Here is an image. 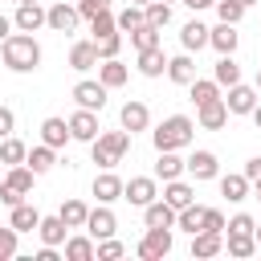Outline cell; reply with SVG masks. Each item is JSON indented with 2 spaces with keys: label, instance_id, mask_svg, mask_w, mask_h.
<instances>
[{
  "label": "cell",
  "instance_id": "obj_5",
  "mask_svg": "<svg viewBox=\"0 0 261 261\" xmlns=\"http://www.w3.org/2000/svg\"><path fill=\"white\" fill-rule=\"evenodd\" d=\"M155 196H159L155 175H135V179H126V184H122V200H126V204H135V208H147Z\"/></svg>",
  "mask_w": 261,
  "mask_h": 261
},
{
  "label": "cell",
  "instance_id": "obj_46",
  "mask_svg": "<svg viewBox=\"0 0 261 261\" xmlns=\"http://www.w3.org/2000/svg\"><path fill=\"white\" fill-rule=\"evenodd\" d=\"M216 16H220L224 24H237V20L245 16V8H241V4H232V0H216Z\"/></svg>",
  "mask_w": 261,
  "mask_h": 261
},
{
  "label": "cell",
  "instance_id": "obj_22",
  "mask_svg": "<svg viewBox=\"0 0 261 261\" xmlns=\"http://www.w3.org/2000/svg\"><path fill=\"white\" fill-rule=\"evenodd\" d=\"M41 143L53 147V151L65 147V143H69V122H65V118H45V122H41Z\"/></svg>",
  "mask_w": 261,
  "mask_h": 261
},
{
  "label": "cell",
  "instance_id": "obj_29",
  "mask_svg": "<svg viewBox=\"0 0 261 261\" xmlns=\"http://www.w3.org/2000/svg\"><path fill=\"white\" fill-rule=\"evenodd\" d=\"M212 82H216V86H237V82H241V65L232 61V53H220V61H216V69H212Z\"/></svg>",
  "mask_w": 261,
  "mask_h": 261
},
{
  "label": "cell",
  "instance_id": "obj_2",
  "mask_svg": "<svg viewBox=\"0 0 261 261\" xmlns=\"http://www.w3.org/2000/svg\"><path fill=\"white\" fill-rule=\"evenodd\" d=\"M192 135H196V122H192L188 114H171V118H163V122L151 130L155 151H179V147L192 143Z\"/></svg>",
  "mask_w": 261,
  "mask_h": 261
},
{
  "label": "cell",
  "instance_id": "obj_53",
  "mask_svg": "<svg viewBox=\"0 0 261 261\" xmlns=\"http://www.w3.org/2000/svg\"><path fill=\"white\" fill-rule=\"evenodd\" d=\"M184 4H188V8H196V12H200V8H208V4H216V0H184Z\"/></svg>",
  "mask_w": 261,
  "mask_h": 261
},
{
  "label": "cell",
  "instance_id": "obj_61",
  "mask_svg": "<svg viewBox=\"0 0 261 261\" xmlns=\"http://www.w3.org/2000/svg\"><path fill=\"white\" fill-rule=\"evenodd\" d=\"M163 4H171V0H163Z\"/></svg>",
  "mask_w": 261,
  "mask_h": 261
},
{
  "label": "cell",
  "instance_id": "obj_54",
  "mask_svg": "<svg viewBox=\"0 0 261 261\" xmlns=\"http://www.w3.org/2000/svg\"><path fill=\"white\" fill-rule=\"evenodd\" d=\"M249 114H253V122H257V126H261V102H257V106H253V110H249Z\"/></svg>",
  "mask_w": 261,
  "mask_h": 261
},
{
  "label": "cell",
  "instance_id": "obj_57",
  "mask_svg": "<svg viewBox=\"0 0 261 261\" xmlns=\"http://www.w3.org/2000/svg\"><path fill=\"white\" fill-rule=\"evenodd\" d=\"M253 86H257V94H261V65H257V82H253Z\"/></svg>",
  "mask_w": 261,
  "mask_h": 261
},
{
  "label": "cell",
  "instance_id": "obj_50",
  "mask_svg": "<svg viewBox=\"0 0 261 261\" xmlns=\"http://www.w3.org/2000/svg\"><path fill=\"white\" fill-rule=\"evenodd\" d=\"M98 8H110V0H77V12L82 16H94Z\"/></svg>",
  "mask_w": 261,
  "mask_h": 261
},
{
  "label": "cell",
  "instance_id": "obj_45",
  "mask_svg": "<svg viewBox=\"0 0 261 261\" xmlns=\"http://www.w3.org/2000/svg\"><path fill=\"white\" fill-rule=\"evenodd\" d=\"M16 237H20V232H16L12 224L0 228V261H12V257H16Z\"/></svg>",
  "mask_w": 261,
  "mask_h": 261
},
{
  "label": "cell",
  "instance_id": "obj_56",
  "mask_svg": "<svg viewBox=\"0 0 261 261\" xmlns=\"http://www.w3.org/2000/svg\"><path fill=\"white\" fill-rule=\"evenodd\" d=\"M232 4H241V8H249V4H257V0H232Z\"/></svg>",
  "mask_w": 261,
  "mask_h": 261
},
{
  "label": "cell",
  "instance_id": "obj_41",
  "mask_svg": "<svg viewBox=\"0 0 261 261\" xmlns=\"http://www.w3.org/2000/svg\"><path fill=\"white\" fill-rule=\"evenodd\" d=\"M212 98H220V86H216V82H204V77H192V102L204 106V102H212Z\"/></svg>",
  "mask_w": 261,
  "mask_h": 261
},
{
  "label": "cell",
  "instance_id": "obj_8",
  "mask_svg": "<svg viewBox=\"0 0 261 261\" xmlns=\"http://www.w3.org/2000/svg\"><path fill=\"white\" fill-rule=\"evenodd\" d=\"M65 122H69V139H77V143H94L98 130H102V126H98V110H82V106H77V114L65 118Z\"/></svg>",
  "mask_w": 261,
  "mask_h": 261
},
{
  "label": "cell",
  "instance_id": "obj_20",
  "mask_svg": "<svg viewBox=\"0 0 261 261\" xmlns=\"http://www.w3.org/2000/svg\"><path fill=\"white\" fill-rule=\"evenodd\" d=\"M69 65H73L77 73L94 69V65H98V45H94V41H73V49H69Z\"/></svg>",
  "mask_w": 261,
  "mask_h": 261
},
{
  "label": "cell",
  "instance_id": "obj_52",
  "mask_svg": "<svg viewBox=\"0 0 261 261\" xmlns=\"http://www.w3.org/2000/svg\"><path fill=\"white\" fill-rule=\"evenodd\" d=\"M8 33H12V20H8V16H4V12H0V41H4V37H8Z\"/></svg>",
  "mask_w": 261,
  "mask_h": 261
},
{
  "label": "cell",
  "instance_id": "obj_12",
  "mask_svg": "<svg viewBox=\"0 0 261 261\" xmlns=\"http://www.w3.org/2000/svg\"><path fill=\"white\" fill-rule=\"evenodd\" d=\"M114 228H118V220H114V212H110L106 204H98V208L86 216V232H90L94 241H102V237H114Z\"/></svg>",
  "mask_w": 261,
  "mask_h": 261
},
{
  "label": "cell",
  "instance_id": "obj_51",
  "mask_svg": "<svg viewBox=\"0 0 261 261\" xmlns=\"http://www.w3.org/2000/svg\"><path fill=\"white\" fill-rule=\"evenodd\" d=\"M241 175H245V179H249V184H253V179H261V155H257V159H249V163H245V171H241Z\"/></svg>",
  "mask_w": 261,
  "mask_h": 261
},
{
  "label": "cell",
  "instance_id": "obj_49",
  "mask_svg": "<svg viewBox=\"0 0 261 261\" xmlns=\"http://www.w3.org/2000/svg\"><path fill=\"white\" fill-rule=\"evenodd\" d=\"M12 126H16V114H12L8 106H0V139H4V135H12Z\"/></svg>",
  "mask_w": 261,
  "mask_h": 261
},
{
  "label": "cell",
  "instance_id": "obj_15",
  "mask_svg": "<svg viewBox=\"0 0 261 261\" xmlns=\"http://www.w3.org/2000/svg\"><path fill=\"white\" fill-rule=\"evenodd\" d=\"M37 237H41V245H65V237H69V224L61 220V216H41V224H37Z\"/></svg>",
  "mask_w": 261,
  "mask_h": 261
},
{
  "label": "cell",
  "instance_id": "obj_59",
  "mask_svg": "<svg viewBox=\"0 0 261 261\" xmlns=\"http://www.w3.org/2000/svg\"><path fill=\"white\" fill-rule=\"evenodd\" d=\"M130 4H139V8H143V4H151V0H130Z\"/></svg>",
  "mask_w": 261,
  "mask_h": 261
},
{
  "label": "cell",
  "instance_id": "obj_16",
  "mask_svg": "<svg viewBox=\"0 0 261 261\" xmlns=\"http://www.w3.org/2000/svg\"><path fill=\"white\" fill-rule=\"evenodd\" d=\"M126 77H130V69H126L118 57H106V61L98 65V82H102L106 90H118V86H126Z\"/></svg>",
  "mask_w": 261,
  "mask_h": 261
},
{
  "label": "cell",
  "instance_id": "obj_24",
  "mask_svg": "<svg viewBox=\"0 0 261 261\" xmlns=\"http://www.w3.org/2000/svg\"><path fill=\"white\" fill-rule=\"evenodd\" d=\"M8 224L16 228V232H37V224H41V212L33 208V204H12V216H8Z\"/></svg>",
  "mask_w": 261,
  "mask_h": 261
},
{
  "label": "cell",
  "instance_id": "obj_32",
  "mask_svg": "<svg viewBox=\"0 0 261 261\" xmlns=\"http://www.w3.org/2000/svg\"><path fill=\"white\" fill-rule=\"evenodd\" d=\"M220 196H224L228 204H241V200L249 196V179H245V175H220Z\"/></svg>",
  "mask_w": 261,
  "mask_h": 261
},
{
  "label": "cell",
  "instance_id": "obj_37",
  "mask_svg": "<svg viewBox=\"0 0 261 261\" xmlns=\"http://www.w3.org/2000/svg\"><path fill=\"white\" fill-rule=\"evenodd\" d=\"M57 216H61V220H65L69 228H86V216H90V208H86L82 200H65Z\"/></svg>",
  "mask_w": 261,
  "mask_h": 261
},
{
  "label": "cell",
  "instance_id": "obj_26",
  "mask_svg": "<svg viewBox=\"0 0 261 261\" xmlns=\"http://www.w3.org/2000/svg\"><path fill=\"white\" fill-rule=\"evenodd\" d=\"M167 69V57H163V49L155 45V49H139V73L143 77H159Z\"/></svg>",
  "mask_w": 261,
  "mask_h": 261
},
{
  "label": "cell",
  "instance_id": "obj_21",
  "mask_svg": "<svg viewBox=\"0 0 261 261\" xmlns=\"http://www.w3.org/2000/svg\"><path fill=\"white\" fill-rule=\"evenodd\" d=\"M167 77H171L175 86H192V77H196V61H192V53L167 57Z\"/></svg>",
  "mask_w": 261,
  "mask_h": 261
},
{
  "label": "cell",
  "instance_id": "obj_58",
  "mask_svg": "<svg viewBox=\"0 0 261 261\" xmlns=\"http://www.w3.org/2000/svg\"><path fill=\"white\" fill-rule=\"evenodd\" d=\"M253 237H257V249H261V228H257V224H253Z\"/></svg>",
  "mask_w": 261,
  "mask_h": 261
},
{
  "label": "cell",
  "instance_id": "obj_28",
  "mask_svg": "<svg viewBox=\"0 0 261 261\" xmlns=\"http://www.w3.org/2000/svg\"><path fill=\"white\" fill-rule=\"evenodd\" d=\"M179 41H184V53H196V49H204V45H208V24H200V20H188V24H184V33H179Z\"/></svg>",
  "mask_w": 261,
  "mask_h": 261
},
{
  "label": "cell",
  "instance_id": "obj_25",
  "mask_svg": "<svg viewBox=\"0 0 261 261\" xmlns=\"http://www.w3.org/2000/svg\"><path fill=\"white\" fill-rule=\"evenodd\" d=\"M237 41H241V37H237V24H224V20H220L216 29H208V45H212L216 53H232Z\"/></svg>",
  "mask_w": 261,
  "mask_h": 261
},
{
  "label": "cell",
  "instance_id": "obj_55",
  "mask_svg": "<svg viewBox=\"0 0 261 261\" xmlns=\"http://www.w3.org/2000/svg\"><path fill=\"white\" fill-rule=\"evenodd\" d=\"M253 200L261 204V179H253Z\"/></svg>",
  "mask_w": 261,
  "mask_h": 261
},
{
  "label": "cell",
  "instance_id": "obj_19",
  "mask_svg": "<svg viewBox=\"0 0 261 261\" xmlns=\"http://www.w3.org/2000/svg\"><path fill=\"white\" fill-rule=\"evenodd\" d=\"M12 24H16L20 33H37V29L45 24V8H41V0H37V4H20L16 16H12Z\"/></svg>",
  "mask_w": 261,
  "mask_h": 261
},
{
  "label": "cell",
  "instance_id": "obj_1",
  "mask_svg": "<svg viewBox=\"0 0 261 261\" xmlns=\"http://www.w3.org/2000/svg\"><path fill=\"white\" fill-rule=\"evenodd\" d=\"M0 53H4V65L12 73H33L41 65V45L33 41V33H8L0 41Z\"/></svg>",
  "mask_w": 261,
  "mask_h": 261
},
{
  "label": "cell",
  "instance_id": "obj_30",
  "mask_svg": "<svg viewBox=\"0 0 261 261\" xmlns=\"http://www.w3.org/2000/svg\"><path fill=\"white\" fill-rule=\"evenodd\" d=\"M163 200H167V204L179 212V208H188V204L196 200V192H192L184 179H167V188H163Z\"/></svg>",
  "mask_w": 261,
  "mask_h": 261
},
{
  "label": "cell",
  "instance_id": "obj_35",
  "mask_svg": "<svg viewBox=\"0 0 261 261\" xmlns=\"http://www.w3.org/2000/svg\"><path fill=\"white\" fill-rule=\"evenodd\" d=\"M228 257H253L257 253V237L253 232H228Z\"/></svg>",
  "mask_w": 261,
  "mask_h": 261
},
{
  "label": "cell",
  "instance_id": "obj_40",
  "mask_svg": "<svg viewBox=\"0 0 261 261\" xmlns=\"http://www.w3.org/2000/svg\"><path fill=\"white\" fill-rule=\"evenodd\" d=\"M130 45H135V49H155V45H159V29L143 20L139 29H130Z\"/></svg>",
  "mask_w": 261,
  "mask_h": 261
},
{
  "label": "cell",
  "instance_id": "obj_43",
  "mask_svg": "<svg viewBox=\"0 0 261 261\" xmlns=\"http://www.w3.org/2000/svg\"><path fill=\"white\" fill-rule=\"evenodd\" d=\"M122 253H126V245L114 241V237H102V241L94 245V257H98V261H114V257H122Z\"/></svg>",
  "mask_w": 261,
  "mask_h": 261
},
{
  "label": "cell",
  "instance_id": "obj_17",
  "mask_svg": "<svg viewBox=\"0 0 261 261\" xmlns=\"http://www.w3.org/2000/svg\"><path fill=\"white\" fill-rule=\"evenodd\" d=\"M118 118H122V130H147V122H151V110H147V102H126L122 110H118Z\"/></svg>",
  "mask_w": 261,
  "mask_h": 261
},
{
  "label": "cell",
  "instance_id": "obj_14",
  "mask_svg": "<svg viewBox=\"0 0 261 261\" xmlns=\"http://www.w3.org/2000/svg\"><path fill=\"white\" fill-rule=\"evenodd\" d=\"M94 196H98V204H114V200H122V179L106 167L102 175H94Z\"/></svg>",
  "mask_w": 261,
  "mask_h": 261
},
{
  "label": "cell",
  "instance_id": "obj_33",
  "mask_svg": "<svg viewBox=\"0 0 261 261\" xmlns=\"http://www.w3.org/2000/svg\"><path fill=\"white\" fill-rule=\"evenodd\" d=\"M175 228H184V232H200V228H204V208H200L196 200H192L188 208H179V212H175Z\"/></svg>",
  "mask_w": 261,
  "mask_h": 261
},
{
  "label": "cell",
  "instance_id": "obj_44",
  "mask_svg": "<svg viewBox=\"0 0 261 261\" xmlns=\"http://www.w3.org/2000/svg\"><path fill=\"white\" fill-rule=\"evenodd\" d=\"M94 45H98V57L106 61V57H118V49H122V37H118V33H106V37H98Z\"/></svg>",
  "mask_w": 261,
  "mask_h": 261
},
{
  "label": "cell",
  "instance_id": "obj_34",
  "mask_svg": "<svg viewBox=\"0 0 261 261\" xmlns=\"http://www.w3.org/2000/svg\"><path fill=\"white\" fill-rule=\"evenodd\" d=\"M24 155H29V147H24L20 139H12V135H4V139H0V163L16 167V163H24Z\"/></svg>",
  "mask_w": 261,
  "mask_h": 261
},
{
  "label": "cell",
  "instance_id": "obj_4",
  "mask_svg": "<svg viewBox=\"0 0 261 261\" xmlns=\"http://www.w3.org/2000/svg\"><path fill=\"white\" fill-rule=\"evenodd\" d=\"M33 179H37V175H33V167H29V163L8 167V175L0 179V200H4L8 208H12V204H20V200L33 192Z\"/></svg>",
  "mask_w": 261,
  "mask_h": 261
},
{
  "label": "cell",
  "instance_id": "obj_42",
  "mask_svg": "<svg viewBox=\"0 0 261 261\" xmlns=\"http://www.w3.org/2000/svg\"><path fill=\"white\" fill-rule=\"evenodd\" d=\"M114 20H118V29H122V33H130V29H139L147 16H143V8H139V4H126L122 12H114Z\"/></svg>",
  "mask_w": 261,
  "mask_h": 261
},
{
  "label": "cell",
  "instance_id": "obj_27",
  "mask_svg": "<svg viewBox=\"0 0 261 261\" xmlns=\"http://www.w3.org/2000/svg\"><path fill=\"white\" fill-rule=\"evenodd\" d=\"M184 175V159L175 155V151H159V159H155V179H179Z\"/></svg>",
  "mask_w": 261,
  "mask_h": 261
},
{
  "label": "cell",
  "instance_id": "obj_6",
  "mask_svg": "<svg viewBox=\"0 0 261 261\" xmlns=\"http://www.w3.org/2000/svg\"><path fill=\"white\" fill-rule=\"evenodd\" d=\"M171 253V228H147V237L139 241V257L143 261H163Z\"/></svg>",
  "mask_w": 261,
  "mask_h": 261
},
{
  "label": "cell",
  "instance_id": "obj_31",
  "mask_svg": "<svg viewBox=\"0 0 261 261\" xmlns=\"http://www.w3.org/2000/svg\"><path fill=\"white\" fill-rule=\"evenodd\" d=\"M24 163L33 167V175H45V171H53V163H57V155H53V147H33L29 155H24Z\"/></svg>",
  "mask_w": 261,
  "mask_h": 261
},
{
  "label": "cell",
  "instance_id": "obj_36",
  "mask_svg": "<svg viewBox=\"0 0 261 261\" xmlns=\"http://www.w3.org/2000/svg\"><path fill=\"white\" fill-rule=\"evenodd\" d=\"M65 257L69 261H94V237H65Z\"/></svg>",
  "mask_w": 261,
  "mask_h": 261
},
{
  "label": "cell",
  "instance_id": "obj_3",
  "mask_svg": "<svg viewBox=\"0 0 261 261\" xmlns=\"http://www.w3.org/2000/svg\"><path fill=\"white\" fill-rule=\"evenodd\" d=\"M90 147H94V163L98 167H114L130 151V130H98V139Z\"/></svg>",
  "mask_w": 261,
  "mask_h": 261
},
{
  "label": "cell",
  "instance_id": "obj_47",
  "mask_svg": "<svg viewBox=\"0 0 261 261\" xmlns=\"http://www.w3.org/2000/svg\"><path fill=\"white\" fill-rule=\"evenodd\" d=\"M204 228L208 232H224V212L220 208H204Z\"/></svg>",
  "mask_w": 261,
  "mask_h": 261
},
{
  "label": "cell",
  "instance_id": "obj_38",
  "mask_svg": "<svg viewBox=\"0 0 261 261\" xmlns=\"http://www.w3.org/2000/svg\"><path fill=\"white\" fill-rule=\"evenodd\" d=\"M90 33H94V41H98V37H106V33H118L114 12H110V8H98V12L90 16Z\"/></svg>",
  "mask_w": 261,
  "mask_h": 261
},
{
  "label": "cell",
  "instance_id": "obj_60",
  "mask_svg": "<svg viewBox=\"0 0 261 261\" xmlns=\"http://www.w3.org/2000/svg\"><path fill=\"white\" fill-rule=\"evenodd\" d=\"M20 4H37V0H20Z\"/></svg>",
  "mask_w": 261,
  "mask_h": 261
},
{
  "label": "cell",
  "instance_id": "obj_11",
  "mask_svg": "<svg viewBox=\"0 0 261 261\" xmlns=\"http://www.w3.org/2000/svg\"><path fill=\"white\" fill-rule=\"evenodd\" d=\"M196 122H200L204 130H220V126L228 122V106H224V98H212V102L196 106Z\"/></svg>",
  "mask_w": 261,
  "mask_h": 261
},
{
  "label": "cell",
  "instance_id": "obj_48",
  "mask_svg": "<svg viewBox=\"0 0 261 261\" xmlns=\"http://www.w3.org/2000/svg\"><path fill=\"white\" fill-rule=\"evenodd\" d=\"M224 228H228V232H253V216H249V212H237Z\"/></svg>",
  "mask_w": 261,
  "mask_h": 261
},
{
  "label": "cell",
  "instance_id": "obj_7",
  "mask_svg": "<svg viewBox=\"0 0 261 261\" xmlns=\"http://www.w3.org/2000/svg\"><path fill=\"white\" fill-rule=\"evenodd\" d=\"M77 20H82V12H77V4H53V8H45V24L53 29V33H73L77 29Z\"/></svg>",
  "mask_w": 261,
  "mask_h": 261
},
{
  "label": "cell",
  "instance_id": "obj_39",
  "mask_svg": "<svg viewBox=\"0 0 261 261\" xmlns=\"http://www.w3.org/2000/svg\"><path fill=\"white\" fill-rule=\"evenodd\" d=\"M143 16H147V24L163 29V24H171V4H163V0H151V4H143Z\"/></svg>",
  "mask_w": 261,
  "mask_h": 261
},
{
  "label": "cell",
  "instance_id": "obj_9",
  "mask_svg": "<svg viewBox=\"0 0 261 261\" xmlns=\"http://www.w3.org/2000/svg\"><path fill=\"white\" fill-rule=\"evenodd\" d=\"M73 102L82 110H102L106 106V86L102 82H77L73 86Z\"/></svg>",
  "mask_w": 261,
  "mask_h": 261
},
{
  "label": "cell",
  "instance_id": "obj_23",
  "mask_svg": "<svg viewBox=\"0 0 261 261\" xmlns=\"http://www.w3.org/2000/svg\"><path fill=\"white\" fill-rule=\"evenodd\" d=\"M184 171H192V179H216V155L196 151L192 159H184Z\"/></svg>",
  "mask_w": 261,
  "mask_h": 261
},
{
  "label": "cell",
  "instance_id": "obj_10",
  "mask_svg": "<svg viewBox=\"0 0 261 261\" xmlns=\"http://www.w3.org/2000/svg\"><path fill=\"white\" fill-rule=\"evenodd\" d=\"M224 106H228V114H249V110L257 106V86H245V82L228 86V98H224Z\"/></svg>",
  "mask_w": 261,
  "mask_h": 261
},
{
  "label": "cell",
  "instance_id": "obj_13",
  "mask_svg": "<svg viewBox=\"0 0 261 261\" xmlns=\"http://www.w3.org/2000/svg\"><path fill=\"white\" fill-rule=\"evenodd\" d=\"M143 220H147V228H175V208L155 196V200L143 208Z\"/></svg>",
  "mask_w": 261,
  "mask_h": 261
},
{
  "label": "cell",
  "instance_id": "obj_18",
  "mask_svg": "<svg viewBox=\"0 0 261 261\" xmlns=\"http://www.w3.org/2000/svg\"><path fill=\"white\" fill-rule=\"evenodd\" d=\"M220 249H224V232H208V228L192 232V257H216Z\"/></svg>",
  "mask_w": 261,
  "mask_h": 261
}]
</instances>
